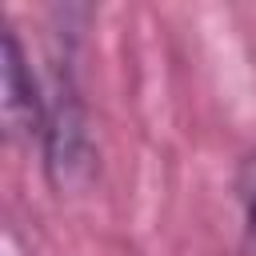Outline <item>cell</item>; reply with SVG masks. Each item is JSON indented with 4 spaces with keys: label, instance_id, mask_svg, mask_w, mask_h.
<instances>
[{
    "label": "cell",
    "instance_id": "6da1fadb",
    "mask_svg": "<svg viewBox=\"0 0 256 256\" xmlns=\"http://www.w3.org/2000/svg\"><path fill=\"white\" fill-rule=\"evenodd\" d=\"M44 100L28 76V64H24V52H20V40L8 32L4 36V116L16 132H44Z\"/></svg>",
    "mask_w": 256,
    "mask_h": 256
},
{
    "label": "cell",
    "instance_id": "7a4b0ae2",
    "mask_svg": "<svg viewBox=\"0 0 256 256\" xmlns=\"http://www.w3.org/2000/svg\"><path fill=\"white\" fill-rule=\"evenodd\" d=\"M240 196H244V252L256 256V160L244 164Z\"/></svg>",
    "mask_w": 256,
    "mask_h": 256
}]
</instances>
